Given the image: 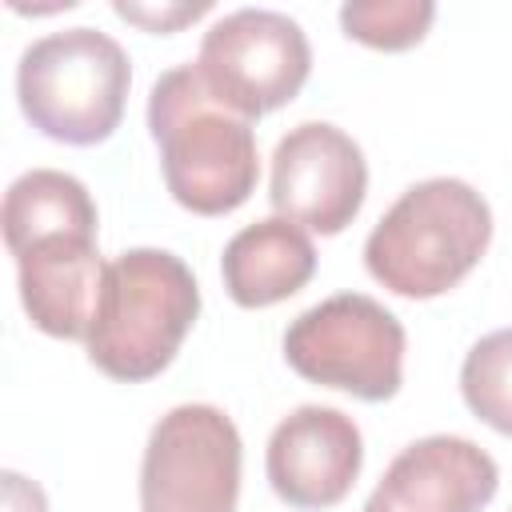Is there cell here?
<instances>
[{"label": "cell", "instance_id": "cell-6", "mask_svg": "<svg viewBox=\"0 0 512 512\" xmlns=\"http://www.w3.org/2000/svg\"><path fill=\"white\" fill-rule=\"evenodd\" d=\"M192 68L220 104L256 120L284 108L304 88L312 48L292 16L272 8H236L204 32Z\"/></svg>", "mask_w": 512, "mask_h": 512}, {"label": "cell", "instance_id": "cell-13", "mask_svg": "<svg viewBox=\"0 0 512 512\" xmlns=\"http://www.w3.org/2000/svg\"><path fill=\"white\" fill-rule=\"evenodd\" d=\"M0 224L8 252H20L28 240L48 232H96V204L76 176L56 168H32L8 184Z\"/></svg>", "mask_w": 512, "mask_h": 512}, {"label": "cell", "instance_id": "cell-11", "mask_svg": "<svg viewBox=\"0 0 512 512\" xmlns=\"http://www.w3.org/2000/svg\"><path fill=\"white\" fill-rule=\"evenodd\" d=\"M12 256L28 320L48 336L88 340L108 272L96 252V232H48Z\"/></svg>", "mask_w": 512, "mask_h": 512}, {"label": "cell", "instance_id": "cell-3", "mask_svg": "<svg viewBox=\"0 0 512 512\" xmlns=\"http://www.w3.org/2000/svg\"><path fill=\"white\" fill-rule=\"evenodd\" d=\"M196 316L200 288L192 268L164 248H128L104 272L88 360L124 384L152 380L172 364Z\"/></svg>", "mask_w": 512, "mask_h": 512}, {"label": "cell", "instance_id": "cell-16", "mask_svg": "<svg viewBox=\"0 0 512 512\" xmlns=\"http://www.w3.org/2000/svg\"><path fill=\"white\" fill-rule=\"evenodd\" d=\"M212 4L208 0H196V4H128V0H116L112 12L148 28V32H176L184 24H192L196 16H204Z\"/></svg>", "mask_w": 512, "mask_h": 512}, {"label": "cell", "instance_id": "cell-7", "mask_svg": "<svg viewBox=\"0 0 512 512\" xmlns=\"http://www.w3.org/2000/svg\"><path fill=\"white\" fill-rule=\"evenodd\" d=\"M240 432L212 404L164 412L140 460V512H236Z\"/></svg>", "mask_w": 512, "mask_h": 512}, {"label": "cell", "instance_id": "cell-4", "mask_svg": "<svg viewBox=\"0 0 512 512\" xmlns=\"http://www.w3.org/2000/svg\"><path fill=\"white\" fill-rule=\"evenodd\" d=\"M132 68L124 48L96 28L48 32L24 48L16 96L32 128L60 144H100L116 132Z\"/></svg>", "mask_w": 512, "mask_h": 512}, {"label": "cell", "instance_id": "cell-10", "mask_svg": "<svg viewBox=\"0 0 512 512\" xmlns=\"http://www.w3.org/2000/svg\"><path fill=\"white\" fill-rule=\"evenodd\" d=\"M500 488L496 460L468 436H424L408 444L364 512H480Z\"/></svg>", "mask_w": 512, "mask_h": 512}, {"label": "cell", "instance_id": "cell-8", "mask_svg": "<svg viewBox=\"0 0 512 512\" xmlns=\"http://www.w3.org/2000/svg\"><path fill=\"white\" fill-rule=\"evenodd\" d=\"M368 192V164L360 144L324 120L296 124L272 152V208L276 216L320 236L344 232Z\"/></svg>", "mask_w": 512, "mask_h": 512}, {"label": "cell", "instance_id": "cell-15", "mask_svg": "<svg viewBox=\"0 0 512 512\" xmlns=\"http://www.w3.org/2000/svg\"><path fill=\"white\" fill-rule=\"evenodd\" d=\"M436 20L432 0H348L340 8V28L380 52H404L424 40Z\"/></svg>", "mask_w": 512, "mask_h": 512}, {"label": "cell", "instance_id": "cell-17", "mask_svg": "<svg viewBox=\"0 0 512 512\" xmlns=\"http://www.w3.org/2000/svg\"><path fill=\"white\" fill-rule=\"evenodd\" d=\"M4 508L8 512H48L44 492L32 480H24L20 472H4Z\"/></svg>", "mask_w": 512, "mask_h": 512}, {"label": "cell", "instance_id": "cell-2", "mask_svg": "<svg viewBox=\"0 0 512 512\" xmlns=\"http://www.w3.org/2000/svg\"><path fill=\"white\" fill-rule=\"evenodd\" d=\"M492 240L488 200L456 180L432 176L412 184L368 232L364 264L376 284L408 300H432L456 288Z\"/></svg>", "mask_w": 512, "mask_h": 512}, {"label": "cell", "instance_id": "cell-12", "mask_svg": "<svg viewBox=\"0 0 512 512\" xmlns=\"http://www.w3.org/2000/svg\"><path fill=\"white\" fill-rule=\"evenodd\" d=\"M224 288L240 308H268L296 296L316 272V248L308 232L284 216L240 228L220 256Z\"/></svg>", "mask_w": 512, "mask_h": 512}, {"label": "cell", "instance_id": "cell-14", "mask_svg": "<svg viewBox=\"0 0 512 512\" xmlns=\"http://www.w3.org/2000/svg\"><path fill=\"white\" fill-rule=\"evenodd\" d=\"M464 404L496 432L512 436V328L480 336L460 364Z\"/></svg>", "mask_w": 512, "mask_h": 512}, {"label": "cell", "instance_id": "cell-5", "mask_svg": "<svg viewBox=\"0 0 512 512\" xmlns=\"http://www.w3.org/2000/svg\"><path fill=\"white\" fill-rule=\"evenodd\" d=\"M288 364L356 400H388L404 376V324L364 292H340L300 312L284 332Z\"/></svg>", "mask_w": 512, "mask_h": 512}, {"label": "cell", "instance_id": "cell-1", "mask_svg": "<svg viewBox=\"0 0 512 512\" xmlns=\"http://www.w3.org/2000/svg\"><path fill=\"white\" fill-rule=\"evenodd\" d=\"M148 132L172 200L196 216H224L256 192L252 120L220 104L192 64L168 68L148 96Z\"/></svg>", "mask_w": 512, "mask_h": 512}, {"label": "cell", "instance_id": "cell-9", "mask_svg": "<svg viewBox=\"0 0 512 512\" xmlns=\"http://www.w3.org/2000/svg\"><path fill=\"white\" fill-rule=\"evenodd\" d=\"M364 464V440L352 416L328 404H300L268 436V484L288 508L340 504Z\"/></svg>", "mask_w": 512, "mask_h": 512}]
</instances>
